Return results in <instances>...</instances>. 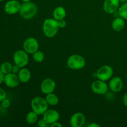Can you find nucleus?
<instances>
[{"label": "nucleus", "mask_w": 127, "mask_h": 127, "mask_svg": "<svg viewBox=\"0 0 127 127\" xmlns=\"http://www.w3.org/2000/svg\"><path fill=\"white\" fill-rule=\"evenodd\" d=\"M58 21L54 18L47 19L44 21L42 26L43 32L46 37L53 38L58 33L59 31Z\"/></svg>", "instance_id": "1"}, {"label": "nucleus", "mask_w": 127, "mask_h": 127, "mask_svg": "<svg viewBox=\"0 0 127 127\" xmlns=\"http://www.w3.org/2000/svg\"><path fill=\"white\" fill-rule=\"evenodd\" d=\"M38 12V8L33 2H26L21 4L19 14L21 17L26 20H29L34 17Z\"/></svg>", "instance_id": "2"}, {"label": "nucleus", "mask_w": 127, "mask_h": 127, "mask_svg": "<svg viewBox=\"0 0 127 127\" xmlns=\"http://www.w3.org/2000/svg\"><path fill=\"white\" fill-rule=\"evenodd\" d=\"M32 110L37 113L38 115H43L48 110V104L45 99L42 97L37 96L31 100Z\"/></svg>", "instance_id": "3"}, {"label": "nucleus", "mask_w": 127, "mask_h": 127, "mask_svg": "<svg viewBox=\"0 0 127 127\" xmlns=\"http://www.w3.org/2000/svg\"><path fill=\"white\" fill-rule=\"evenodd\" d=\"M67 64L70 69L73 70H79L85 66V58L79 55H72L68 58Z\"/></svg>", "instance_id": "4"}, {"label": "nucleus", "mask_w": 127, "mask_h": 127, "mask_svg": "<svg viewBox=\"0 0 127 127\" xmlns=\"http://www.w3.org/2000/svg\"><path fill=\"white\" fill-rule=\"evenodd\" d=\"M13 61L14 64L23 68L27 65L29 62V54L24 50L16 51L13 55Z\"/></svg>", "instance_id": "5"}, {"label": "nucleus", "mask_w": 127, "mask_h": 127, "mask_svg": "<svg viewBox=\"0 0 127 127\" xmlns=\"http://www.w3.org/2000/svg\"><path fill=\"white\" fill-rule=\"evenodd\" d=\"M23 50L28 54H33L37 51L39 48V43L38 40L33 37H29L26 38L22 45Z\"/></svg>", "instance_id": "6"}, {"label": "nucleus", "mask_w": 127, "mask_h": 127, "mask_svg": "<svg viewBox=\"0 0 127 127\" xmlns=\"http://www.w3.org/2000/svg\"><path fill=\"white\" fill-rule=\"evenodd\" d=\"M114 70L109 65H104L100 67L96 73L97 78L98 79L107 81L112 78Z\"/></svg>", "instance_id": "7"}, {"label": "nucleus", "mask_w": 127, "mask_h": 127, "mask_svg": "<svg viewBox=\"0 0 127 127\" xmlns=\"http://www.w3.org/2000/svg\"><path fill=\"white\" fill-rule=\"evenodd\" d=\"M109 85L104 81L98 80L93 82L91 84V90L94 94L98 95H104L108 92Z\"/></svg>", "instance_id": "8"}, {"label": "nucleus", "mask_w": 127, "mask_h": 127, "mask_svg": "<svg viewBox=\"0 0 127 127\" xmlns=\"http://www.w3.org/2000/svg\"><path fill=\"white\" fill-rule=\"evenodd\" d=\"M21 4L17 0H9L4 5V11L9 15H14L19 12Z\"/></svg>", "instance_id": "9"}, {"label": "nucleus", "mask_w": 127, "mask_h": 127, "mask_svg": "<svg viewBox=\"0 0 127 127\" xmlns=\"http://www.w3.org/2000/svg\"><path fill=\"white\" fill-rule=\"evenodd\" d=\"M55 81L51 78H46L41 83V91L46 95L53 93L55 90Z\"/></svg>", "instance_id": "10"}, {"label": "nucleus", "mask_w": 127, "mask_h": 127, "mask_svg": "<svg viewBox=\"0 0 127 127\" xmlns=\"http://www.w3.org/2000/svg\"><path fill=\"white\" fill-rule=\"evenodd\" d=\"M59 112L54 109H49L47 110L43 114V119L50 126L52 124L58 122L60 120Z\"/></svg>", "instance_id": "11"}, {"label": "nucleus", "mask_w": 127, "mask_h": 127, "mask_svg": "<svg viewBox=\"0 0 127 127\" xmlns=\"http://www.w3.org/2000/svg\"><path fill=\"white\" fill-rule=\"evenodd\" d=\"M120 7L119 0H105L103 4V9L106 13L112 14L118 11Z\"/></svg>", "instance_id": "12"}, {"label": "nucleus", "mask_w": 127, "mask_h": 127, "mask_svg": "<svg viewBox=\"0 0 127 127\" xmlns=\"http://www.w3.org/2000/svg\"><path fill=\"white\" fill-rule=\"evenodd\" d=\"M4 83L5 85L10 88H16L19 84L20 81L17 74L13 73H9L5 74L4 78Z\"/></svg>", "instance_id": "13"}, {"label": "nucleus", "mask_w": 127, "mask_h": 127, "mask_svg": "<svg viewBox=\"0 0 127 127\" xmlns=\"http://www.w3.org/2000/svg\"><path fill=\"white\" fill-rule=\"evenodd\" d=\"M86 122V117L83 113L76 112L70 119V125L72 127H82Z\"/></svg>", "instance_id": "14"}, {"label": "nucleus", "mask_w": 127, "mask_h": 127, "mask_svg": "<svg viewBox=\"0 0 127 127\" xmlns=\"http://www.w3.org/2000/svg\"><path fill=\"white\" fill-rule=\"evenodd\" d=\"M109 88L114 93H119L124 88V82L120 77L115 76L110 79Z\"/></svg>", "instance_id": "15"}, {"label": "nucleus", "mask_w": 127, "mask_h": 127, "mask_svg": "<svg viewBox=\"0 0 127 127\" xmlns=\"http://www.w3.org/2000/svg\"><path fill=\"white\" fill-rule=\"evenodd\" d=\"M17 76L21 83H26L31 79V73L28 68L23 67L21 68L19 73H17Z\"/></svg>", "instance_id": "16"}, {"label": "nucleus", "mask_w": 127, "mask_h": 127, "mask_svg": "<svg viewBox=\"0 0 127 127\" xmlns=\"http://www.w3.org/2000/svg\"><path fill=\"white\" fill-rule=\"evenodd\" d=\"M125 19L122 18L120 16L116 17L112 21V28L114 31H116V32H120V31H122L125 28Z\"/></svg>", "instance_id": "17"}, {"label": "nucleus", "mask_w": 127, "mask_h": 127, "mask_svg": "<svg viewBox=\"0 0 127 127\" xmlns=\"http://www.w3.org/2000/svg\"><path fill=\"white\" fill-rule=\"evenodd\" d=\"M66 16L65 9L62 6H58L56 7L53 12V17L57 21L63 19Z\"/></svg>", "instance_id": "18"}, {"label": "nucleus", "mask_w": 127, "mask_h": 127, "mask_svg": "<svg viewBox=\"0 0 127 127\" xmlns=\"http://www.w3.org/2000/svg\"><path fill=\"white\" fill-rule=\"evenodd\" d=\"M45 99L46 100H47L48 105H51V106L57 105H58V103H59V98H58V97L53 93L47 94Z\"/></svg>", "instance_id": "19"}, {"label": "nucleus", "mask_w": 127, "mask_h": 127, "mask_svg": "<svg viewBox=\"0 0 127 127\" xmlns=\"http://www.w3.org/2000/svg\"><path fill=\"white\" fill-rule=\"evenodd\" d=\"M38 115L34 111L29 112L27 113L26 117V120L27 123L29 125H33L38 122Z\"/></svg>", "instance_id": "20"}, {"label": "nucleus", "mask_w": 127, "mask_h": 127, "mask_svg": "<svg viewBox=\"0 0 127 127\" xmlns=\"http://www.w3.org/2000/svg\"><path fill=\"white\" fill-rule=\"evenodd\" d=\"M12 64L9 62H5L0 65V71L4 74H7L12 71Z\"/></svg>", "instance_id": "21"}, {"label": "nucleus", "mask_w": 127, "mask_h": 127, "mask_svg": "<svg viewBox=\"0 0 127 127\" xmlns=\"http://www.w3.org/2000/svg\"><path fill=\"white\" fill-rule=\"evenodd\" d=\"M118 14L120 17L127 20V1L123 3L118 9Z\"/></svg>", "instance_id": "22"}, {"label": "nucleus", "mask_w": 127, "mask_h": 127, "mask_svg": "<svg viewBox=\"0 0 127 127\" xmlns=\"http://www.w3.org/2000/svg\"><path fill=\"white\" fill-rule=\"evenodd\" d=\"M32 58L35 62H37V63H41L44 60V53L42 51H40L38 50L32 54Z\"/></svg>", "instance_id": "23"}, {"label": "nucleus", "mask_w": 127, "mask_h": 127, "mask_svg": "<svg viewBox=\"0 0 127 127\" xmlns=\"http://www.w3.org/2000/svg\"><path fill=\"white\" fill-rule=\"evenodd\" d=\"M10 104H11V103H10L9 100L7 99V98L4 99V100L1 102V105H2V107L4 108V109H7V108L10 106Z\"/></svg>", "instance_id": "24"}, {"label": "nucleus", "mask_w": 127, "mask_h": 127, "mask_svg": "<svg viewBox=\"0 0 127 127\" xmlns=\"http://www.w3.org/2000/svg\"><path fill=\"white\" fill-rule=\"evenodd\" d=\"M7 96L6 91L2 88H0V102H2L4 99H5Z\"/></svg>", "instance_id": "25"}, {"label": "nucleus", "mask_w": 127, "mask_h": 127, "mask_svg": "<svg viewBox=\"0 0 127 127\" xmlns=\"http://www.w3.org/2000/svg\"><path fill=\"white\" fill-rule=\"evenodd\" d=\"M37 124H38V125L40 127H50V125H48L43 119L40 120L39 121L37 122Z\"/></svg>", "instance_id": "26"}, {"label": "nucleus", "mask_w": 127, "mask_h": 127, "mask_svg": "<svg viewBox=\"0 0 127 127\" xmlns=\"http://www.w3.org/2000/svg\"><path fill=\"white\" fill-rule=\"evenodd\" d=\"M57 21H58V25L59 28H64L66 27V21L64 19Z\"/></svg>", "instance_id": "27"}, {"label": "nucleus", "mask_w": 127, "mask_h": 127, "mask_svg": "<svg viewBox=\"0 0 127 127\" xmlns=\"http://www.w3.org/2000/svg\"><path fill=\"white\" fill-rule=\"evenodd\" d=\"M21 67L17 65V64H14V65H12V73H15V74H17L19 73V71H20V69H21Z\"/></svg>", "instance_id": "28"}, {"label": "nucleus", "mask_w": 127, "mask_h": 127, "mask_svg": "<svg viewBox=\"0 0 127 127\" xmlns=\"http://www.w3.org/2000/svg\"><path fill=\"white\" fill-rule=\"evenodd\" d=\"M50 127H62V125L60 124V123L58 122V121L53 123V124H52V125H50Z\"/></svg>", "instance_id": "29"}, {"label": "nucleus", "mask_w": 127, "mask_h": 127, "mask_svg": "<svg viewBox=\"0 0 127 127\" xmlns=\"http://www.w3.org/2000/svg\"><path fill=\"white\" fill-rule=\"evenodd\" d=\"M4 74L0 71V84L4 83Z\"/></svg>", "instance_id": "30"}, {"label": "nucleus", "mask_w": 127, "mask_h": 127, "mask_svg": "<svg viewBox=\"0 0 127 127\" xmlns=\"http://www.w3.org/2000/svg\"><path fill=\"white\" fill-rule=\"evenodd\" d=\"M123 101H124V105L127 107V93H126L124 95V98H123Z\"/></svg>", "instance_id": "31"}, {"label": "nucleus", "mask_w": 127, "mask_h": 127, "mask_svg": "<svg viewBox=\"0 0 127 127\" xmlns=\"http://www.w3.org/2000/svg\"><path fill=\"white\" fill-rule=\"evenodd\" d=\"M100 127V125L99 124H96V123H91V124H89L88 125V127Z\"/></svg>", "instance_id": "32"}, {"label": "nucleus", "mask_w": 127, "mask_h": 127, "mask_svg": "<svg viewBox=\"0 0 127 127\" xmlns=\"http://www.w3.org/2000/svg\"><path fill=\"white\" fill-rule=\"evenodd\" d=\"M120 2H122V3H124V2H127V0H119Z\"/></svg>", "instance_id": "33"}, {"label": "nucleus", "mask_w": 127, "mask_h": 127, "mask_svg": "<svg viewBox=\"0 0 127 127\" xmlns=\"http://www.w3.org/2000/svg\"><path fill=\"white\" fill-rule=\"evenodd\" d=\"M22 1L23 2H29V1H31V0H22Z\"/></svg>", "instance_id": "34"}, {"label": "nucleus", "mask_w": 127, "mask_h": 127, "mask_svg": "<svg viewBox=\"0 0 127 127\" xmlns=\"http://www.w3.org/2000/svg\"><path fill=\"white\" fill-rule=\"evenodd\" d=\"M4 1V0H0V2H1V1Z\"/></svg>", "instance_id": "35"}]
</instances>
